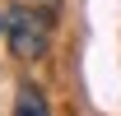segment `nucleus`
Returning a JSON list of instances; mask_svg holds the SVG:
<instances>
[{"label":"nucleus","mask_w":121,"mask_h":116,"mask_svg":"<svg viewBox=\"0 0 121 116\" xmlns=\"http://www.w3.org/2000/svg\"><path fill=\"white\" fill-rule=\"evenodd\" d=\"M0 33H5V19H0Z\"/></svg>","instance_id":"4"},{"label":"nucleus","mask_w":121,"mask_h":116,"mask_svg":"<svg viewBox=\"0 0 121 116\" xmlns=\"http://www.w3.org/2000/svg\"><path fill=\"white\" fill-rule=\"evenodd\" d=\"M5 37H9V51L19 60H42L47 46H51V23H47L42 9L33 5H14L5 14Z\"/></svg>","instance_id":"1"},{"label":"nucleus","mask_w":121,"mask_h":116,"mask_svg":"<svg viewBox=\"0 0 121 116\" xmlns=\"http://www.w3.org/2000/svg\"><path fill=\"white\" fill-rule=\"evenodd\" d=\"M14 112H23V116H47L51 107H47V98H42V93H37L33 84H23V88H19V102H14Z\"/></svg>","instance_id":"2"},{"label":"nucleus","mask_w":121,"mask_h":116,"mask_svg":"<svg viewBox=\"0 0 121 116\" xmlns=\"http://www.w3.org/2000/svg\"><path fill=\"white\" fill-rule=\"evenodd\" d=\"M19 5H33V9H42V14H56L60 0H19Z\"/></svg>","instance_id":"3"}]
</instances>
